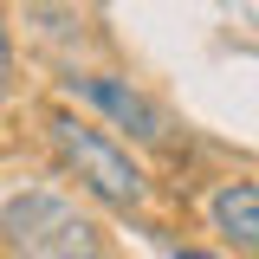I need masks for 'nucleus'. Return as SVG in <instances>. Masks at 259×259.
I'll use <instances>...</instances> for the list:
<instances>
[{"label":"nucleus","instance_id":"1","mask_svg":"<svg viewBox=\"0 0 259 259\" xmlns=\"http://www.w3.org/2000/svg\"><path fill=\"white\" fill-rule=\"evenodd\" d=\"M0 240L20 259H104V233L97 221L46 188H20L0 201Z\"/></svg>","mask_w":259,"mask_h":259},{"label":"nucleus","instance_id":"2","mask_svg":"<svg viewBox=\"0 0 259 259\" xmlns=\"http://www.w3.org/2000/svg\"><path fill=\"white\" fill-rule=\"evenodd\" d=\"M46 130H52V149H59V162L84 182V194H97L104 207H117V214H136L143 201H149V175L130 162L123 143H110L97 123H84V117H46Z\"/></svg>","mask_w":259,"mask_h":259},{"label":"nucleus","instance_id":"3","mask_svg":"<svg viewBox=\"0 0 259 259\" xmlns=\"http://www.w3.org/2000/svg\"><path fill=\"white\" fill-rule=\"evenodd\" d=\"M65 91L84 97V104H97V110H104L117 130H130L136 143H162V136H168L162 104H149V97L136 91V84H123V78H104V71H71V78H65Z\"/></svg>","mask_w":259,"mask_h":259},{"label":"nucleus","instance_id":"4","mask_svg":"<svg viewBox=\"0 0 259 259\" xmlns=\"http://www.w3.org/2000/svg\"><path fill=\"white\" fill-rule=\"evenodd\" d=\"M207 221L227 246L240 253H259V182H221L207 194Z\"/></svg>","mask_w":259,"mask_h":259},{"label":"nucleus","instance_id":"5","mask_svg":"<svg viewBox=\"0 0 259 259\" xmlns=\"http://www.w3.org/2000/svg\"><path fill=\"white\" fill-rule=\"evenodd\" d=\"M13 91V39H7V20H0V97Z\"/></svg>","mask_w":259,"mask_h":259},{"label":"nucleus","instance_id":"6","mask_svg":"<svg viewBox=\"0 0 259 259\" xmlns=\"http://www.w3.org/2000/svg\"><path fill=\"white\" fill-rule=\"evenodd\" d=\"M175 259H214V253H201V246H182V253H175Z\"/></svg>","mask_w":259,"mask_h":259}]
</instances>
